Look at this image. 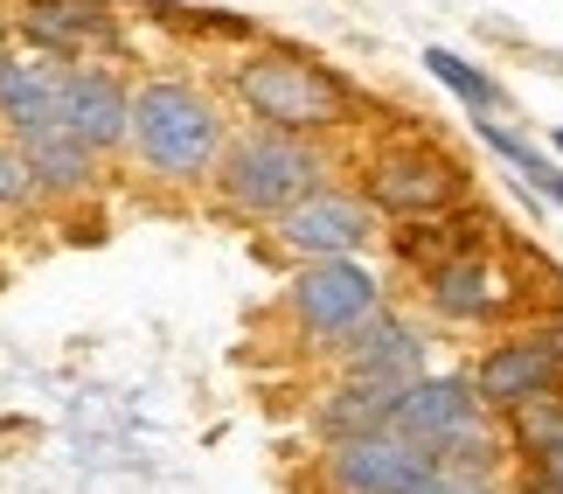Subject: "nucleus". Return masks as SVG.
<instances>
[{"instance_id":"obj_1","label":"nucleus","mask_w":563,"mask_h":494,"mask_svg":"<svg viewBox=\"0 0 563 494\" xmlns=\"http://www.w3.org/2000/svg\"><path fill=\"white\" fill-rule=\"evenodd\" d=\"M230 105L209 77L195 70H146L133 91V140L125 161L140 175H154L167 188H209L216 167L230 154Z\"/></svg>"},{"instance_id":"obj_2","label":"nucleus","mask_w":563,"mask_h":494,"mask_svg":"<svg viewBox=\"0 0 563 494\" xmlns=\"http://www.w3.org/2000/svg\"><path fill=\"white\" fill-rule=\"evenodd\" d=\"M223 84H230L236 112L257 119V125H278V133L334 140V133H355V125L369 119V98H362L334 63L299 50V42H244V50L230 56Z\"/></svg>"},{"instance_id":"obj_3","label":"nucleus","mask_w":563,"mask_h":494,"mask_svg":"<svg viewBox=\"0 0 563 494\" xmlns=\"http://www.w3.org/2000/svg\"><path fill=\"white\" fill-rule=\"evenodd\" d=\"M334 182V154L328 140H307V133H278V125H257L244 119L230 133V154L216 167L209 196L230 223H251V230H272L286 209H299L313 188Z\"/></svg>"},{"instance_id":"obj_4","label":"nucleus","mask_w":563,"mask_h":494,"mask_svg":"<svg viewBox=\"0 0 563 494\" xmlns=\"http://www.w3.org/2000/svg\"><path fill=\"white\" fill-rule=\"evenodd\" d=\"M389 425H397L404 439H418L424 453H439V460H501L508 466L501 418L487 411V397L473 391L466 370H424L397 397V418Z\"/></svg>"},{"instance_id":"obj_5","label":"nucleus","mask_w":563,"mask_h":494,"mask_svg":"<svg viewBox=\"0 0 563 494\" xmlns=\"http://www.w3.org/2000/svg\"><path fill=\"white\" fill-rule=\"evenodd\" d=\"M355 188L376 202L383 223H410V217H439V209H460L473 202V175L460 154H445L431 133H410V140H383L369 161H362Z\"/></svg>"},{"instance_id":"obj_6","label":"nucleus","mask_w":563,"mask_h":494,"mask_svg":"<svg viewBox=\"0 0 563 494\" xmlns=\"http://www.w3.org/2000/svg\"><path fill=\"white\" fill-rule=\"evenodd\" d=\"M383 314V278L369 272V257H313L292 272L286 286V320L307 349H349V341Z\"/></svg>"},{"instance_id":"obj_7","label":"nucleus","mask_w":563,"mask_h":494,"mask_svg":"<svg viewBox=\"0 0 563 494\" xmlns=\"http://www.w3.org/2000/svg\"><path fill=\"white\" fill-rule=\"evenodd\" d=\"M424 286V307L431 320H445V328H515V320H536V293L515 278V257L494 251V244H473L460 257H445L439 272L418 278Z\"/></svg>"},{"instance_id":"obj_8","label":"nucleus","mask_w":563,"mask_h":494,"mask_svg":"<svg viewBox=\"0 0 563 494\" xmlns=\"http://www.w3.org/2000/svg\"><path fill=\"white\" fill-rule=\"evenodd\" d=\"M14 42L56 63H125L133 35L112 0H8Z\"/></svg>"},{"instance_id":"obj_9","label":"nucleus","mask_w":563,"mask_h":494,"mask_svg":"<svg viewBox=\"0 0 563 494\" xmlns=\"http://www.w3.org/2000/svg\"><path fill=\"white\" fill-rule=\"evenodd\" d=\"M265 238L286 251L292 265H313V257H362L383 238V217H376V202L362 196L355 182H328V188H313L299 209H286Z\"/></svg>"},{"instance_id":"obj_10","label":"nucleus","mask_w":563,"mask_h":494,"mask_svg":"<svg viewBox=\"0 0 563 494\" xmlns=\"http://www.w3.org/2000/svg\"><path fill=\"white\" fill-rule=\"evenodd\" d=\"M431 474H439V453H424L397 425L341 439V446H320V487L328 494H410Z\"/></svg>"},{"instance_id":"obj_11","label":"nucleus","mask_w":563,"mask_h":494,"mask_svg":"<svg viewBox=\"0 0 563 494\" xmlns=\"http://www.w3.org/2000/svg\"><path fill=\"white\" fill-rule=\"evenodd\" d=\"M133 91H140V77H125V63H63L56 125H70L104 161H119L125 140H133Z\"/></svg>"},{"instance_id":"obj_12","label":"nucleus","mask_w":563,"mask_h":494,"mask_svg":"<svg viewBox=\"0 0 563 494\" xmlns=\"http://www.w3.org/2000/svg\"><path fill=\"white\" fill-rule=\"evenodd\" d=\"M466 376H473V391L487 397V411L494 418H508V411H522L529 397H543L563 383V362L543 349V334L529 328H501V334H487L481 341V355L466 362Z\"/></svg>"},{"instance_id":"obj_13","label":"nucleus","mask_w":563,"mask_h":494,"mask_svg":"<svg viewBox=\"0 0 563 494\" xmlns=\"http://www.w3.org/2000/svg\"><path fill=\"white\" fill-rule=\"evenodd\" d=\"M424 328L397 307H383L349 349H334V376H362V383H418L424 376Z\"/></svg>"},{"instance_id":"obj_14","label":"nucleus","mask_w":563,"mask_h":494,"mask_svg":"<svg viewBox=\"0 0 563 494\" xmlns=\"http://www.w3.org/2000/svg\"><path fill=\"white\" fill-rule=\"evenodd\" d=\"M383 244H389V257H397L404 272H439L445 257H460V251H473V244H494V217L487 209H473V202H460V209H439V217H410V223H383Z\"/></svg>"},{"instance_id":"obj_15","label":"nucleus","mask_w":563,"mask_h":494,"mask_svg":"<svg viewBox=\"0 0 563 494\" xmlns=\"http://www.w3.org/2000/svg\"><path fill=\"white\" fill-rule=\"evenodd\" d=\"M501 439H508L515 481L563 494V383L543 391V397H529L522 411H508L501 418Z\"/></svg>"},{"instance_id":"obj_16","label":"nucleus","mask_w":563,"mask_h":494,"mask_svg":"<svg viewBox=\"0 0 563 494\" xmlns=\"http://www.w3.org/2000/svg\"><path fill=\"white\" fill-rule=\"evenodd\" d=\"M21 154H29L35 182H42V202H84V196H98V182H104V154L91 140H77L70 125H35V133H21Z\"/></svg>"},{"instance_id":"obj_17","label":"nucleus","mask_w":563,"mask_h":494,"mask_svg":"<svg viewBox=\"0 0 563 494\" xmlns=\"http://www.w3.org/2000/svg\"><path fill=\"white\" fill-rule=\"evenodd\" d=\"M56 105H63V63L56 56H35V50H14L0 56V133H35V125H56Z\"/></svg>"},{"instance_id":"obj_18","label":"nucleus","mask_w":563,"mask_h":494,"mask_svg":"<svg viewBox=\"0 0 563 494\" xmlns=\"http://www.w3.org/2000/svg\"><path fill=\"white\" fill-rule=\"evenodd\" d=\"M410 383H362V376H334L328 397L313 404V439L320 446H341V439H362V432H383L397 418V397Z\"/></svg>"},{"instance_id":"obj_19","label":"nucleus","mask_w":563,"mask_h":494,"mask_svg":"<svg viewBox=\"0 0 563 494\" xmlns=\"http://www.w3.org/2000/svg\"><path fill=\"white\" fill-rule=\"evenodd\" d=\"M473 140H481L494 161H508L550 209H563V161L550 154V146H536L529 133H515L508 119H487V112H473Z\"/></svg>"},{"instance_id":"obj_20","label":"nucleus","mask_w":563,"mask_h":494,"mask_svg":"<svg viewBox=\"0 0 563 494\" xmlns=\"http://www.w3.org/2000/svg\"><path fill=\"white\" fill-rule=\"evenodd\" d=\"M424 77H431V84H445V91L466 105V119H473V112H487V119H501V112H508V91L481 70V63H466L460 50H424Z\"/></svg>"},{"instance_id":"obj_21","label":"nucleus","mask_w":563,"mask_h":494,"mask_svg":"<svg viewBox=\"0 0 563 494\" xmlns=\"http://www.w3.org/2000/svg\"><path fill=\"white\" fill-rule=\"evenodd\" d=\"M146 21H161L167 35H202V42H257V21H244V14H209V8H175V0H146L140 8Z\"/></svg>"},{"instance_id":"obj_22","label":"nucleus","mask_w":563,"mask_h":494,"mask_svg":"<svg viewBox=\"0 0 563 494\" xmlns=\"http://www.w3.org/2000/svg\"><path fill=\"white\" fill-rule=\"evenodd\" d=\"M35 202H42V182H35L29 154H21L14 133H0V217H21V209H35Z\"/></svg>"},{"instance_id":"obj_23","label":"nucleus","mask_w":563,"mask_h":494,"mask_svg":"<svg viewBox=\"0 0 563 494\" xmlns=\"http://www.w3.org/2000/svg\"><path fill=\"white\" fill-rule=\"evenodd\" d=\"M410 494H501V460H439V474Z\"/></svg>"},{"instance_id":"obj_24","label":"nucleus","mask_w":563,"mask_h":494,"mask_svg":"<svg viewBox=\"0 0 563 494\" xmlns=\"http://www.w3.org/2000/svg\"><path fill=\"white\" fill-rule=\"evenodd\" d=\"M529 328H536V334H543V349H550V355L563 362V299H550V307H543V314H536V320H529Z\"/></svg>"},{"instance_id":"obj_25","label":"nucleus","mask_w":563,"mask_h":494,"mask_svg":"<svg viewBox=\"0 0 563 494\" xmlns=\"http://www.w3.org/2000/svg\"><path fill=\"white\" fill-rule=\"evenodd\" d=\"M8 50H14V14L0 8V56H8Z\"/></svg>"},{"instance_id":"obj_26","label":"nucleus","mask_w":563,"mask_h":494,"mask_svg":"<svg viewBox=\"0 0 563 494\" xmlns=\"http://www.w3.org/2000/svg\"><path fill=\"white\" fill-rule=\"evenodd\" d=\"M550 154H556V161H563V125H556V133H550Z\"/></svg>"}]
</instances>
